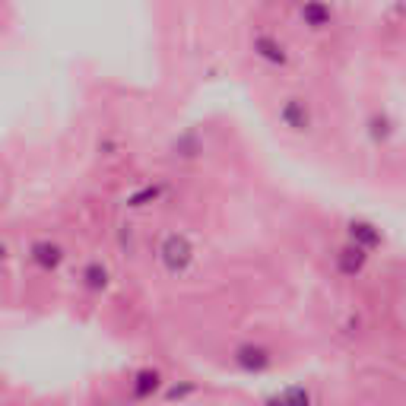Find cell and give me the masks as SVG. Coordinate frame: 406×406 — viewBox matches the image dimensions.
<instances>
[{
	"label": "cell",
	"mask_w": 406,
	"mask_h": 406,
	"mask_svg": "<svg viewBox=\"0 0 406 406\" xmlns=\"http://www.w3.org/2000/svg\"><path fill=\"white\" fill-rule=\"evenodd\" d=\"M162 261H166V267L172 270V273L184 270L187 261H191V245H187L184 238H178V235L166 238V245H162Z\"/></svg>",
	"instance_id": "cell-1"
},
{
	"label": "cell",
	"mask_w": 406,
	"mask_h": 406,
	"mask_svg": "<svg viewBox=\"0 0 406 406\" xmlns=\"http://www.w3.org/2000/svg\"><path fill=\"white\" fill-rule=\"evenodd\" d=\"M235 362H238L245 372H267L270 368V356L263 349H254V346H245V349L235 352Z\"/></svg>",
	"instance_id": "cell-2"
},
{
	"label": "cell",
	"mask_w": 406,
	"mask_h": 406,
	"mask_svg": "<svg viewBox=\"0 0 406 406\" xmlns=\"http://www.w3.org/2000/svg\"><path fill=\"white\" fill-rule=\"evenodd\" d=\"M159 384H162L159 372H140L137 378H133V397H140V400L152 397V393L159 391Z\"/></svg>",
	"instance_id": "cell-3"
},
{
	"label": "cell",
	"mask_w": 406,
	"mask_h": 406,
	"mask_svg": "<svg viewBox=\"0 0 406 406\" xmlns=\"http://www.w3.org/2000/svg\"><path fill=\"white\" fill-rule=\"evenodd\" d=\"M270 406H308V393H305L302 387H289L282 397L270 400Z\"/></svg>",
	"instance_id": "cell-4"
},
{
	"label": "cell",
	"mask_w": 406,
	"mask_h": 406,
	"mask_svg": "<svg viewBox=\"0 0 406 406\" xmlns=\"http://www.w3.org/2000/svg\"><path fill=\"white\" fill-rule=\"evenodd\" d=\"M35 257H38V261L45 263V267H55V263L61 261V251H57V248H48V245H38V248H35Z\"/></svg>",
	"instance_id": "cell-5"
},
{
	"label": "cell",
	"mask_w": 406,
	"mask_h": 406,
	"mask_svg": "<svg viewBox=\"0 0 406 406\" xmlns=\"http://www.w3.org/2000/svg\"><path fill=\"white\" fill-rule=\"evenodd\" d=\"M86 280H89V286H92V289H99V286H105V270L89 267V270H86Z\"/></svg>",
	"instance_id": "cell-6"
},
{
	"label": "cell",
	"mask_w": 406,
	"mask_h": 406,
	"mask_svg": "<svg viewBox=\"0 0 406 406\" xmlns=\"http://www.w3.org/2000/svg\"><path fill=\"white\" fill-rule=\"evenodd\" d=\"M194 387L191 384H184V387H172V391H168V400H178V397H187V393H191Z\"/></svg>",
	"instance_id": "cell-7"
}]
</instances>
